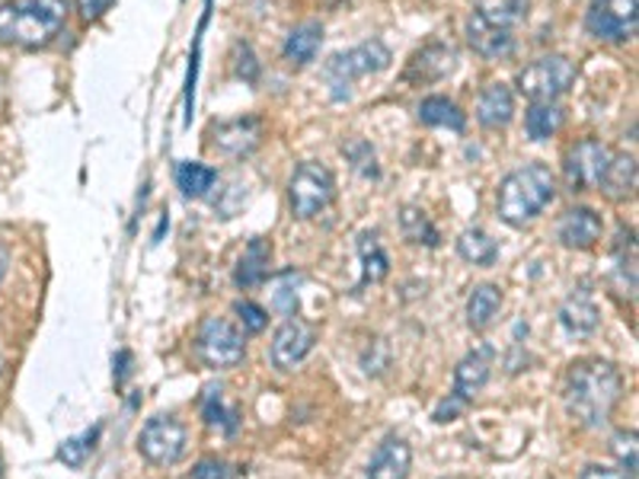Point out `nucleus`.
Segmentation results:
<instances>
[{"mask_svg": "<svg viewBox=\"0 0 639 479\" xmlns=\"http://www.w3.org/2000/svg\"><path fill=\"white\" fill-rule=\"evenodd\" d=\"M0 112H3V100H0Z\"/></svg>", "mask_w": 639, "mask_h": 479, "instance_id": "obj_44", "label": "nucleus"}, {"mask_svg": "<svg viewBox=\"0 0 639 479\" xmlns=\"http://www.w3.org/2000/svg\"><path fill=\"white\" fill-rule=\"evenodd\" d=\"M196 352L214 371L237 368L247 358V336L224 317H204L196 336Z\"/></svg>", "mask_w": 639, "mask_h": 479, "instance_id": "obj_6", "label": "nucleus"}, {"mask_svg": "<svg viewBox=\"0 0 639 479\" xmlns=\"http://www.w3.org/2000/svg\"><path fill=\"white\" fill-rule=\"evenodd\" d=\"M611 148L595 141V138H586L579 141L576 148H569L566 153V163H562V177H566V186L572 192H588V189H598V182L605 177L608 163H611Z\"/></svg>", "mask_w": 639, "mask_h": 479, "instance_id": "obj_10", "label": "nucleus"}, {"mask_svg": "<svg viewBox=\"0 0 639 479\" xmlns=\"http://www.w3.org/2000/svg\"><path fill=\"white\" fill-rule=\"evenodd\" d=\"M100 431L102 426H93V429L80 431L74 438H64L61 441V448H58V460L64 463V467H71V470H80L90 455L97 451V441H100Z\"/></svg>", "mask_w": 639, "mask_h": 479, "instance_id": "obj_30", "label": "nucleus"}, {"mask_svg": "<svg viewBox=\"0 0 639 479\" xmlns=\"http://www.w3.org/2000/svg\"><path fill=\"white\" fill-rule=\"evenodd\" d=\"M237 477V470L230 467V463H224V460H202L196 470H192V477L189 479H233Z\"/></svg>", "mask_w": 639, "mask_h": 479, "instance_id": "obj_36", "label": "nucleus"}, {"mask_svg": "<svg viewBox=\"0 0 639 479\" xmlns=\"http://www.w3.org/2000/svg\"><path fill=\"white\" fill-rule=\"evenodd\" d=\"M3 269H7V259H3V252H0V278H3Z\"/></svg>", "mask_w": 639, "mask_h": 479, "instance_id": "obj_42", "label": "nucleus"}, {"mask_svg": "<svg viewBox=\"0 0 639 479\" xmlns=\"http://www.w3.org/2000/svg\"><path fill=\"white\" fill-rule=\"evenodd\" d=\"M515 119V93L509 83H486L480 100H477V122L489 131H499Z\"/></svg>", "mask_w": 639, "mask_h": 479, "instance_id": "obj_17", "label": "nucleus"}, {"mask_svg": "<svg viewBox=\"0 0 639 479\" xmlns=\"http://www.w3.org/2000/svg\"><path fill=\"white\" fill-rule=\"evenodd\" d=\"M637 441L639 438L633 429L617 431L611 438V455L617 457V463H620L623 470H630V473H637V455H639Z\"/></svg>", "mask_w": 639, "mask_h": 479, "instance_id": "obj_33", "label": "nucleus"}, {"mask_svg": "<svg viewBox=\"0 0 639 479\" xmlns=\"http://www.w3.org/2000/svg\"><path fill=\"white\" fill-rule=\"evenodd\" d=\"M560 323L572 336H591L598 329V323H601V313H598V307H595V301L588 295H572L560 307Z\"/></svg>", "mask_w": 639, "mask_h": 479, "instance_id": "obj_22", "label": "nucleus"}, {"mask_svg": "<svg viewBox=\"0 0 639 479\" xmlns=\"http://www.w3.org/2000/svg\"><path fill=\"white\" fill-rule=\"evenodd\" d=\"M177 186L182 189L186 199H204L214 186H218V173L208 163H179L177 167Z\"/></svg>", "mask_w": 639, "mask_h": 479, "instance_id": "obj_26", "label": "nucleus"}, {"mask_svg": "<svg viewBox=\"0 0 639 479\" xmlns=\"http://www.w3.org/2000/svg\"><path fill=\"white\" fill-rule=\"evenodd\" d=\"M109 7H112V0H77V10H80L83 23H97Z\"/></svg>", "mask_w": 639, "mask_h": 479, "instance_id": "obj_39", "label": "nucleus"}, {"mask_svg": "<svg viewBox=\"0 0 639 479\" xmlns=\"http://www.w3.org/2000/svg\"><path fill=\"white\" fill-rule=\"evenodd\" d=\"M400 230H403V237H407L409 243H416V247L435 250V247L441 243L438 228L429 221V214H426L422 208H412V204H407V208L400 211Z\"/></svg>", "mask_w": 639, "mask_h": 479, "instance_id": "obj_27", "label": "nucleus"}, {"mask_svg": "<svg viewBox=\"0 0 639 479\" xmlns=\"http://www.w3.org/2000/svg\"><path fill=\"white\" fill-rule=\"evenodd\" d=\"M128 365H131V352L116 355V383H126L128 371H131Z\"/></svg>", "mask_w": 639, "mask_h": 479, "instance_id": "obj_41", "label": "nucleus"}, {"mask_svg": "<svg viewBox=\"0 0 639 479\" xmlns=\"http://www.w3.org/2000/svg\"><path fill=\"white\" fill-rule=\"evenodd\" d=\"M579 479H637V473L623 470V467H605V463H588Z\"/></svg>", "mask_w": 639, "mask_h": 479, "instance_id": "obj_37", "label": "nucleus"}, {"mask_svg": "<svg viewBox=\"0 0 639 479\" xmlns=\"http://www.w3.org/2000/svg\"><path fill=\"white\" fill-rule=\"evenodd\" d=\"M562 128L560 102H531L525 112V131L531 141H550Z\"/></svg>", "mask_w": 639, "mask_h": 479, "instance_id": "obj_25", "label": "nucleus"}, {"mask_svg": "<svg viewBox=\"0 0 639 479\" xmlns=\"http://www.w3.org/2000/svg\"><path fill=\"white\" fill-rule=\"evenodd\" d=\"M463 409H467V403H463L460 397H455V393H451L448 400H441V403H438V409H435V422H438V426H448V422H455V419H458Z\"/></svg>", "mask_w": 639, "mask_h": 479, "instance_id": "obj_38", "label": "nucleus"}, {"mask_svg": "<svg viewBox=\"0 0 639 479\" xmlns=\"http://www.w3.org/2000/svg\"><path fill=\"white\" fill-rule=\"evenodd\" d=\"M269 266H272V243L262 240V237H253L247 243V250L237 262V272H233V281L237 288H256L269 278Z\"/></svg>", "mask_w": 639, "mask_h": 479, "instance_id": "obj_20", "label": "nucleus"}, {"mask_svg": "<svg viewBox=\"0 0 639 479\" xmlns=\"http://www.w3.org/2000/svg\"><path fill=\"white\" fill-rule=\"evenodd\" d=\"M390 49L381 39H368L356 49L339 51L327 61V83L332 90V100H349L352 97V83L368 74H381L390 68Z\"/></svg>", "mask_w": 639, "mask_h": 479, "instance_id": "obj_4", "label": "nucleus"}, {"mask_svg": "<svg viewBox=\"0 0 639 479\" xmlns=\"http://www.w3.org/2000/svg\"><path fill=\"white\" fill-rule=\"evenodd\" d=\"M492 375V349H473L470 355L460 358V365L455 368V397H460L463 403H470Z\"/></svg>", "mask_w": 639, "mask_h": 479, "instance_id": "obj_16", "label": "nucleus"}, {"mask_svg": "<svg viewBox=\"0 0 639 479\" xmlns=\"http://www.w3.org/2000/svg\"><path fill=\"white\" fill-rule=\"evenodd\" d=\"M240 61H237V74L243 77V80H256V74H259V64H256L253 51H250V46H240Z\"/></svg>", "mask_w": 639, "mask_h": 479, "instance_id": "obj_40", "label": "nucleus"}, {"mask_svg": "<svg viewBox=\"0 0 639 479\" xmlns=\"http://www.w3.org/2000/svg\"><path fill=\"white\" fill-rule=\"evenodd\" d=\"M601 214L595 208L586 204H576L569 208L557 224V240H560L566 250H591L598 240H601Z\"/></svg>", "mask_w": 639, "mask_h": 479, "instance_id": "obj_14", "label": "nucleus"}, {"mask_svg": "<svg viewBox=\"0 0 639 479\" xmlns=\"http://www.w3.org/2000/svg\"><path fill=\"white\" fill-rule=\"evenodd\" d=\"M557 199V177L543 163H525L499 182L496 211L509 228H525Z\"/></svg>", "mask_w": 639, "mask_h": 479, "instance_id": "obj_2", "label": "nucleus"}, {"mask_svg": "<svg viewBox=\"0 0 639 479\" xmlns=\"http://www.w3.org/2000/svg\"><path fill=\"white\" fill-rule=\"evenodd\" d=\"M346 157L352 160V167L361 170L365 177H378V167H375V151H371V144L368 141H352L349 148H342Z\"/></svg>", "mask_w": 639, "mask_h": 479, "instance_id": "obj_35", "label": "nucleus"}, {"mask_svg": "<svg viewBox=\"0 0 639 479\" xmlns=\"http://www.w3.org/2000/svg\"><path fill=\"white\" fill-rule=\"evenodd\" d=\"M572 83H576V64L562 54H543L515 77L518 93L531 102H557L562 93H569Z\"/></svg>", "mask_w": 639, "mask_h": 479, "instance_id": "obj_5", "label": "nucleus"}, {"mask_svg": "<svg viewBox=\"0 0 639 479\" xmlns=\"http://www.w3.org/2000/svg\"><path fill=\"white\" fill-rule=\"evenodd\" d=\"M458 252L473 266H492L499 259V243L486 230H463L458 237Z\"/></svg>", "mask_w": 639, "mask_h": 479, "instance_id": "obj_29", "label": "nucleus"}, {"mask_svg": "<svg viewBox=\"0 0 639 479\" xmlns=\"http://www.w3.org/2000/svg\"><path fill=\"white\" fill-rule=\"evenodd\" d=\"M332 199H336V179L323 167V163H301L291 179H288V202H291V211L294 218H317L323 208H330Z\"/></svg>", "mask_w": 639, "mask_h": 479, "instance_id": "obj_7", "label": "nucleus"}, {"mask_svg": "<svg viewBox=\"0 0 639 479\" xmlns=\"http://www.w3.org/2000/svg\"><path fill=\"white\" fill-rule=\"evenodd\" d=\"M499 310H502V291L496 285H477L470 301H467V323L480 332V329L496 323Z\"/></svg>", "mask_w": 639, "mask_h": 479, "instance_id": "obj_23", "label": "nucleus"}, {"mask_svg": "<svg viewBox=\"0 0 639 479\" xmlns=\"http://www.w3.org/2000/svg\"><path fill=\"white\" fill-rule=\"evenodd\" d=\"M412 470V448L403 438H387L368 463V479H407Z\"/></svg>", "mask_w": 639, "mask_h": 479, "instance_id": "obj_19", "label": "nucleus"}, {"mask_svg": "<svg viewBox=\"0 0 639 479\" xmlns=\"http://www.w3.org/2000/svg\"><path fill=\"white\" fill-rule=\"evenodd\" d=\"M458 68V51L445 42H429L409 58L407 80L412 83H435V80H445Z\"/></svg>", "mask_w": 639, "mask_h": 479, "instance_id": "obj_15", "label": "nucleus"}, {"mask_svg": "<svg viewBox=\"0 0 639 479\" xmlns=\"http://www.w3.org/2000/svg\"><path fill=\"white\" fill-rule=\"evenodd\" d=\"M259 141H262V122L253 116L230 119L211 128V148L224 157H247L259 148Z\"/></svg>", "mask_w": 639, "mask_h": 479, "instance_id": "obj_13", "label": "nucleus"}, {"mask_svg": "<svg viewBox=\"0 0 639 479\" xmlns=\"http://www.w3.org/2000/svg\"><path fill=\"white\" fill-rule=\"evenodd\" d=\"M601 196L611 202H627L637 196V157L633 153H611V163L598 182Z\"/></svg>", "mask_w": 639, "mask_h": 479, "instance_id": "obj_18", "label": "nucleus"}, {"mask_svg": "<svg viewBox=\"0 0 639 479\" xmlns=\"http://www.w3.org/2000/svg\"><path fill=\"white\" fill-rule=\"evenodd\" d=\"M463 29H467L470 49L477 51L480 58L499 61V58H509L511 51H515V36H511L509 26L492 23V20H486L483 13H477V10L467 17Z\"/></svg>", "mask_w": 639, "mask_h": 479, "instance_id": "obj_12", "label": "nucleus"}, {"mask_svg": "<svg viewBox=\"0 0 639 479\" xmlns=\"http://www.w3.org/2000/svg\"><path fill=\"white\" fill-rule=\"evenodd\" d=\"M566 409L569 416L586 426V429H601L608 426L611 412L623 397V378L611 361L588 358L569 368L566 378Z\"/></svg>", "mask_w": 639, "mask_h": 479, "instance_id": "obj_1", "label": "nucleus"}, {"mask_svg": "<svg viewBox=\"0 0 639 479\" xmlns=\"http://www.w3.org/2000/svg\"><path fill=\"white\" fill-rule=\"evenodd\" d=\"M320 46H323V26L307 20V23L294 26V29L288 32L281 54H284V61H288L291 68H307V64L317 58Z\"/></svg>", "mask_w": 639, "mask_h": 479, "instance_id": "obj_21", "label": "nucleus"}, {"mask_svg": "<svg viewBox=\"0 0 639 479\" xmlns=\"http://www.w3.org/2000/svg\"><path fill=\"white\" fill-rule=\"evenodd\" d=\"M233 313H237V320H240V327L243 332H262V329L269 327V313L253 301H237L233 303Z\"/></svg>", "mask_w": 639, "mask_h": 479, "instance_id": "obj_34", "label": "nucleus"}, {"mask_svg": "<svg viewBox=\"0 0 639 479\" xmlns=\"http://www.w3.org/2000/svg\"><path fill=\"white\" fill-rule=\"evenodd\" d=\"M317 346V329L298 320V317H288L276 336H272V346H269V358H272V368L279 371H294L307 355L313 352Z\"/></svg>", "mask_w": 639, "mask_h": 479, "instance_id": "obj_11", "label": "nucleus"}, {"mask_svg": "<svg viewBox=\"0 0 639 479\" xmlns=\"http://www.w3.org/2000/svg\"><path fill=\"white\" fill-rule=\"evenodd\" d=\"M327 3H330V7H336V3H342V0H327Z\"/></svg>", "mask_w": 639, "mask_h": 479, "instance_id": "obj_43", "label": "nucleus"}, {"mask_svg": "<svg viewBox=\"0 0 639 479\" xmlns=\"http://www.w3.org/2000/svg\"><path fill=\"white\" fill-rule=\"evenodd\" d=\"M358 256H361V266H365V276H361L365 285H378V281L390 276V259H387V252H383L375 233L358 237Z\"/></svg>", "mask_w": 639, "mask_h": 479, "instance_id": "obj_28", "label": "nucleus"}, {"mask_svg": "<svg viewBox=\"0 0 639 479\" xmlns=\"http://www.w3.org/2000/svg\"><path fill=\"white\" fill-rule=\"evenodd\" d=\"M68 20V0H7L0 3V46L42 49Z\"/></svg>", "mask_w": 639, "mask_h": 479, "instance_id": "obj_3", "label": "nucleus"}, {"mask_svg": "<svg viewBox=\"0 0 639 479\" xmlns=\"http://www.w3.org/2000/svg\"><path fill=\"white\" fill-rule=\"evenodd\" d=\"M477 13H483L486 20L499 26H515L528 17V0H473Z\"/></svg>", "mask_w": 639, "mask_h": 479, "instance_id": "obj_31", "label": "nucleus"}, {"mask_svg": "<svg viewBox=\"0 0 639 479\" xmlns=\"http://www.w3.org/2000/svg\"><path fill=\"white\" fill-rule=\"evenodd\" d=\"M202 412H204V422H208L211 429H221L224 435H233L237 426H240L237 409H228V406H224V397H221V390H214V387L204 393Z\"/></svg>", "mask_w": 639, "mask_h": 479, "instance_id": "obj_32", "label": "nucleus"}, {"mask_svg": "<svg viewBox=\"0 0 639 479\" xmlns=\"http://www.w3.org/2000/svg\"><path fill=\"white\" fill-rule=\"evenodd\" d=\"M586 29L601 42H630L639 29L637 0H591Z\"/></svg>", "mask_w": 639, "mask_h": 479, "instance_id": "obj_9", "label": "nucleus"}, {"mask_svg": "<svg viewBox=\"0 0 639 479\" xmlns=\"http://www.w3.org/2000/svg\"><path fill=\"white\" fill-rule=\"evenodd\" d=\"M419 122L429 128H451V131H463L467 128V116L460 112V106L448 97H426L419 102Z\"/></svg>", "mask_w": 639, "mask_h": 479, "instance_id": "obj_24", "label": "nucleus"}, {"mask_svg": "<svg viewBox=\"0 0 639 479\" xmlns=\"http://www.w3.org/2000/svg\"><path fill=\"white\" fill-rule=\"evenodd\" d=\"M186 426L173 416H153L138 435V451L153 467H173L186 455Z\"/></svg>", "mask_w": 639, "mask_h": 479, "instance_id": "obj_8", "label": "nucleus"}]
</instances>
